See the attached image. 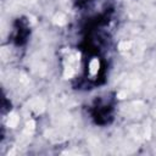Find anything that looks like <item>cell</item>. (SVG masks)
I'll use <instances>...</instances> for the list:
<instances>
[{
  "mask_svg": "<svg viewBox=\"0 0 156 156\" xmlns=\"http://www.w3.org/2000/svg\"><path fill=\"white\" fill-rule=\"evenodd\" d=\"M99 71V60L98 58H94L89 62V73L91 76H95Z\"/></svg>",
  "mask_w": 156,
  "mask_h": 156,
  "instance_id": "1",
  "label": "cell"
}]
</instances>
